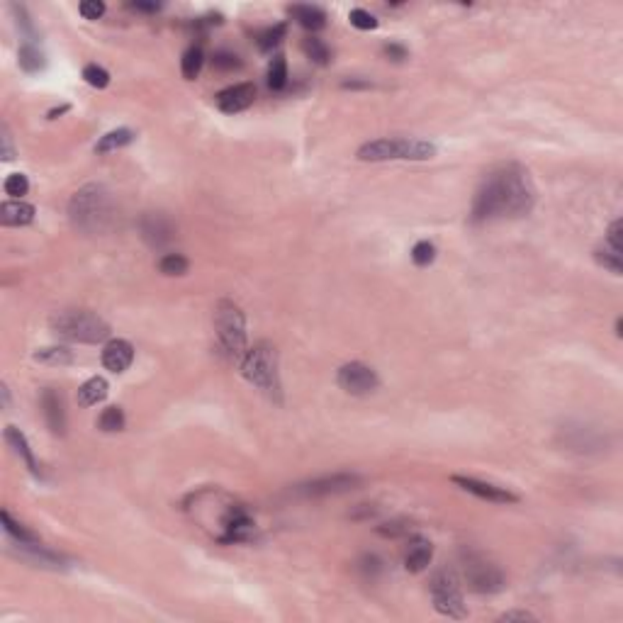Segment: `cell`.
<instances>
[{
  "label": "cell",
  "mask_w": 623,
  "mask_h": 623,
  "mask_svg": "<svg viewBox=\"0 0 623 623\" xmlns=\"http://www.w3.org/2000/svg\"><path fill=\"white\" fill-rule=\"evenodd\" d=\"M536 205V185L529 171L519 164H504L490 171L477 188L470 222L485 224L495 220L529 215Z\"/></svg>",
  "instance_id": "obj_1"
},
{
  "label": "cell",
  "mask_w": 623,
  "mask_h": 623,
  "mask_svg": "<svg viewBox=\"0 0 623 623\" xmlns=\"http://www.w3.org/2000/svg\"><path fill=\"white\" fill-rule=\"evenodd\" d=\"M69 220L83 234H103L112 227L115 220V202L105 185L91 183L69 202Z\"/></svg>",
  "instance_id": "obj_2"
},
{
  "label": "cell",
  "mask_w": 623,
  "mask_h": 623,
  "mask_svg": "<svg viewBox=\"0 0 623 623\" xmlns=\"http://www.w3.org/2000/svg\"><path fill=\"white\" fill-rule=\"evenodd\" d=\"M436 144L414 137H383L366 142L358 149V159L378 164V161H429L436 156Z\"/></svg>",
  "instance_id": "obj_3"
},
{
  "label": "cell",
  "mask_w": 623,
  "mask_h": 623,
  "mask_svg": "<svg viewBox=\"0 0 623 623\" xmlns=\"http://www.w3.org/2000/svg\"><path fill=\"white\" fill-rule=\"evenodd\" d=\"M241 373L251 385L258 387L268 400L283 402V385H280L278 373V353L268 341H261L254 349L246 351L244 361H241Z\"/></svg>",
  "instance_id": "obj_4"
},
{
  "label": "cell",
  "mask_w": 623,
  "mask_h": 623,
  "mask_svg": "<svg viewBox=\"0 0 623 623\" xmlns=\"http://www.w3.org/2000/svg\"><path fill=\"white\" fill-rule=\"evenodd\" d=\"M49 327L56 336L76 344H100L110 336V324L91 310H61L52 314Z\"/></svg>",
  "instance_id": "obj_5"
},
{
  "label": "cell",
  "mask_w": 623,
  "mask_h": 623,
  "mask_svg": "<svg viewBox=\"0 0 623 623\" xmlns=\"http://www.w3.org/2000/svg\"><path fill=\"white\" fill-rule=\"evenodd\" d=\"M215 331L220 349L227 353L232 361H244L246 356V319L239 305L232 300H220L215 307Z\"/></svg>",
  "instance_id": "obj_6"
},
{
  "label": "cell",
  "mask_w": 623,
  "mask_h": 623,
  "mask_svg": "<svg viewBox=\"0 0 623 623\" xmlns=\"http://www.w3.org/2000/svg\"><path fill=\"white\" fill-rule=\"evenodd\" d=\"M429 592H431L434 609L439 611V614L448 616V619H465V616H468L463 592H460V585H458L453 572H448V570L436 572V575L431 577Z\"/></svg>",
  "instance_id": "obj_7"
},
{
  "label": "cell",
  "mask_w": 623,
  "mask_h": 623,
  "mask_svg": "<svg viewBox=\"0 0 623 623\" xmlns=\"http://www.w3.org/2000/svg\"><path fill=\"white\" fill-rule=\"evenodd\" d=\"M463 575L468 587L477 594H495L502 592L507 580L504 572L497 568L492 560H487L480 553H465L463 555Z\"/></svg>",
  "instance_id": "obj_8"
},
{
  "label": "cell",
  "mask_w": 623,
  "mask_h": 623,
  "mask_svg": "<svg viewBox=\"0 0 623 623\" xmlns=\"http://www.w3.org/2000/svg\"><path fill=\"white\" fill-rule=\"evenodd\" d=\"M336 383H339V387L344 392H349V395L363 397V395H370V392L378 390L380 378L373 368L366 366V363L351 361V363H346V366L339 368V373H336Z\"/></svg>",
  "instance_id": "obj_9"
},
{
  "label": "cell",
  "mask_w": 623,
  "mask_h": 623,
  "mask_svg": "<svg viewBox=\"0 0 623 623\" xmlns=\"http://www.w3.org/2000/svg\"><path fill=\"white\" fill-rule=\"evenodd\" d=\"M358 485H361V475L336 473V475L317 477V480L305 482V485L297 487V492L305 497H329V495H344V492H349Z\"/></svg>",
  "instance_id": "obj_10"
},
{
  "label": "cell",
  "mask_w": 623,
  "mask_h": 623,
  "mask_svg": "<svg viewBox=\"0 0 623 623\" xmlns=\"http://www.w3.org/2000/svg\"><path fill=\"white\" fill-rule=\"evenodd\" d=\"M451 480L456 482L458 487H463L465 492H470V495L480 499H487V502H495V504L519 502V497H516L514 492H509L507 487L492 485V482H482V480H475V477H463V475H453Z\"/></svg>",
  "instance_id": "obj_11"
},
{
  "label": "cell",
  "mask_w": 623,
  "mask_h": 623,
  "mask_svg": "<svg viewBox=\"0 0 623 623\" xmlns=\"http://www.w3.org/2000/svg\"><path fill=\"white\" fill-rule=\"evenodd\" d=\"M254 100H256L254 83H237V86H229L217 93L215 103L217 108L227 112V115H237V112H244L246 108H251Z\"/></svg>",
  "instance_id": "obj_12"
},
{
  "label": "cell",
  "mask_w": 623,
  "mask_h": 623,
  "mask_svg": "<svg viewBox=\"0 0 623 623\" xmlns=\"http://www.w3.org/2000/svg\"><path fill=\"white\" fill-rule=\"evenodd\" d=\"M42 414L47 422L49 431L56 436L66 434V407L61 392H56L54 387H44L42 390Z\"/></svg>",
  "instance_id": "obj_13"
},
{
  "label": "cell",
  "mask_w": 623,
  "mask_h": 623,
  "mask_svg": "<svg viewBox=\"0 0 623 623\" xmlns=\"http://www.w3.org/2000/svg\"><path fill=\"white\" fill-rule=\"evenodd\" d=\"M139 229H142L144 241L151 246H164L173 239L171 220L166 215H159V212H147L139 222Z\"/></svg>",
  "instance_id": "obj_14"
},
{
  "label": "cell",
  "mask_w": 623,
  "mask_h": 623,
  "mask_svg": "<svg viewBox=\"0 0 623 623\" xmlns=\"http://www.w3.org/2000/svg\"><path fill=\"white\" fill-rule=\"evenodd\" d=\"M134 361V346L125 339H112L103 349V366L110 373H125Z\"/></svg>",
  "instance_id": "obj_15"
},
{
  "label": "cell",
  "mask_w": 623,
  "mask_h": 623,
  "mask_svg": "<svg viewBox=\"0 0 623 623\" xmlns=\"http://www.w3.org/2000/svg\"><path fill=\"white\" fill-rule=\"evenodd\" d=\"M431 558H434V548L426 538L417 536L412 538L407 548V555H404V568L409 572H424L431 565Z\"/></svg>",
  "instance_id": "obj_16"
},
{
  "label": "cell",
  "mask_w": 623,
  "mask_h": 623,
  "mask_svg": "<svg viewBox=\"0 0 623 623\" xmlns=\"http://www.w3.org/2000/svg\"><path fill=\"white\" fill-rule=\"evenodd\" d=\"M35 220V207L30 202H22V200H10L0 205V222L5 227H25Z\"/></svg>",
  "instance_id": "obj_17"
},
{
  "label": "cell",
  "mask_w": 623,
  "mask_h": 623,
  "mask_svg": "<svg viewBox=\"0 0 623 623\" xmlns=\"http://www.w3.org/2000/svg\"><path fill=\"white\" fill-rule=\"evenodd\" d=\"M5 441H8L10 448H13V451L22 458V463L27 465V470H30L32 475L42 477V470H39V465H37V460H35V453H32L30 443H27L25 434H22L18 426H8V429H5Z\"/></svg>",
  "instance_id": "obj_18"
},
{
  "label": "cell",
  "mask_w": 623,
  "mask_h": 623,
  "mask_svg": "<svg viewBox=\"0 0 623 623\" xmlns=\"http://www.w3.org/2000/svg\"><path fill=\"white\" fill-rule=\"evenodd\" d=\"M108 392H110L108 380L95 375V378L86 380V383L78 387V404H81V407H95V404H100L108 397Z\"/></svg>",
  "instance_id": "obj_19"
},
{
  "label": "cell",
  "mask_w": 623,
  "mask_h": 623,
  "mask_svg": "<svg viewBox=\"0 0 623 623\" xmlns=\"http://www.w3.org/2000/svg\"><path fill=\"white\" fill-rule=\"evenodd\" d=\"M290 15L310 32H319L327 27V13L322 8H317V5H293Z\"/></svg>",
  "instance_id": "obj_20"
},
{
  "label": "cell",
  "mask_w": 623,
  "mask_h": 623,
  "mask_svg": "<svg viewBox=\"0 0 623 623\" xmlns=\"http://www.w3.org/2000/svg\"><path fill=\"white\" fill-rule=\"evenodd\" d=\"M134 139H137V134H134L132 129H127V127L112 129V132L103 134V137H100V142L95 144V154H110V151L129 147Z\"/></svg>",
  "instance_id": "obj_21"
},
{
  "label": "cell",
  "mask_w": 623,
  "mask_h": 623,
  "mask_svg": "<svg viewBox=\"0 0 623 623\" xmlns=\"http://www.w3.org/2000/svg\"><path fill=\"white\" fill-rule=\"evenodd\" d=\"M20 66L27 74H39V71L47 66V59H44V52L39 49V44H27L22 42L20 47Z\"/></svg>",
  "instance_id": "obj_22"
},
{
  "label": "cell",
  "mask_w": 623,
  "mask_h": 623,
  "mask_svg": "<svg viewBox=\"0 0 623 623\" xmlns=\"http://www.w3.org/2000/svg\"><path fill=\"white\" fill-rule=\"evenodd\" d=\"M202 64H205V52H202V47H190L181 59V71L185 81H195L202 71Z\"/></svg>",
  "instance_id": "obj_23"
},
{
  "label": "cell",
  "mask_w": 623,
  "mask_h": 623,
  "mask_svg": "<svg viewBox=\"0 0 623 623\" xmlns=\"http://www.w3.org/2000/svg\"><path fill=\"white\" fill-rule=\"evenodd\" d=\"M0 519H3V529H5V533H8V536L13 538L15 543H39V538L35 536V533L27 529V526H22L20 521H15L8 512L0 514Z\"/></svg>",
  "instance_id": "obj_24"
},
{
  "label": "cell",
  "mask_w": 623,
  "mask_h": 623,
  "mask_svg": "<svg viewBox=\"0 0 623 623\" xmlns=\"http://www.w3.org/2000/svg\"><path fill=\"white\" fill-rule=\"evenodd\" d=\"M35 361L47 363V366H69V363H74V353L64 349V346H52V349L37 351Z\"/></svg>",
  "instance_id": "obj_25"
},
{
  "label": "cell",
  "mask_w": 623,
  "mask_h": 623,
  "mask_svg": "<svg viewBox=\"0 0 623 623\" xmlns=\"http://www.w3.org/2000/svg\"><path fill=\"white\" fill-rule=\"evenodd\" d=\"M285 35H288V25H285V22H280V25H273V27H268V30H263L261 35H258V49H261V52H273L275 47H278L280 42H283L285 39Z\"/></svg>",
  "instance_id": "obj_26"
},
{
  "label": "cell",
  "mask_w": 623,
  "mask_h": 623,
  "mask_svg": "<svg viewBox=\"0 0 623 623\" xmlns=\"http://www.w3.org/2000/svg\"><path fill=\"white\" fill-rule=\"evenodd\" d=\"M125 412H122V407H108L103 414H100L98 419V429L105 431V434H115V431H122L125 429Z\"/></svg>",
  "instance_id": "obj_27"
},
{
  "label": "cell",
  "mask_w": 623,
  "mask_h": 623,
  "mask_svg": "<svg viewBox=\"0 0 623 623\" xmlns=\"http://www.w3.org/2000/svg\"><path fill=\"white\" fill-rule=\"evenodd\" d=\"M285 86H288V64L283 56H273L271 66H268V88L283 91Z\"/></svg>",
  "instance_id": "obj_28"
},
{
  "label": "cell",
  "mask_w": 623,
  "mask_h": 623,
  "mask_svg": "<svg viewBox=\"0 0 623 623\" xmlns=\"http://www.w3.org/2000/svg\"><path fill=\"white\" fill-rule=\"evenodd\" d=\"M302 49H305L307 59L314 61V64H319V66H327L329 64L331 52H329V47L319 37H307L305 42H302Z\"/></svg>",
  "instance_id": "obj_29"
},
{
  "label": "cell",
  "mask_w": 623,
  "mask_h": 623,
  "mask_svg": "<svg viewBox=\"0 0 623 623\" xmlns=\"http://www.w3.org/2000/svg\"><path fill=\"white\" fill-rule=\"evenodd\" d=\"M190 268V261L185 258L183 254H166L164 258L159 261V271L164 275H185Z\"/></svg>",
  "instance_id": "obj_30"
},
{
  "label": "cell",
  "mask_w": 623,
  "mask_h": 623,
  "mask_svg": "<svg viewBox=\"0 0 623 623\" xmlns=\"http://www.w3.org/2000/svg\"><path fill=\"white\" fill-rule=\"evenodd\" d=\"M5 193L10 195V198H22V195H27V190H30V181H27L25 173H10L8 178H5L3 183Z\"/></svg>",
  "instance_id": "obj_31"
},
{
  "label": "cell",
  "mask_w": 623,
  "mask_h": 623,
  "mask_svg": "<svg viewBox=\"0 0 623 623\" xmlns=\"http://www.w3.org/2000/svg\"><path fill=\"white\" fill-rule=\"evenodd\" d=\"M594 258H597L599 263H602L604 268H609L614 275H621L623 271V261H621V254H616V251L606 249V246H599L597 251H594Z\"/></svg>",
  "instance_id": "obj_32"
},
{
  "label": "cell",
  "mask_w": 623,
  "mask_h": 623,
  "mask_svg": "<svg viewBox=\"0 0 623 623\" xmlns=\"http://www.w3.org/2000/svg\"><path fill=\"white\" fill-rule=\"evenodd\" d=\"M83 78H86L88 86L100 88V91L110 86V74L103 69V66H98V64H88L86 69H83Z\"/></svg>",
  "instance_id": "obj_33"
},
{
  "label": "cell",
  "mask_w": 623,
  "mask_h": 623,
  "mask_svg": "<svg viewBox=\"0 0 623 623\" xmlns=\"http://www.w3.org/2000/svg\"><path fill=\"white\" fill-rule=\"evenodd\" d=\"M436 258V246L431 244V241H417L412 249V261L417 263L419 268L429 266V263H434Z\"/></svg>",
  "instance_id": "obj_34"
},
{
  "label": "cell",
  "mask_w": 623,
  "mask_h": 623,
  "mask_svg": "<svg viewBox=\"0 0 623 623\" xmlns=\"http://www.w3.org/2000/svg\"><path fill=\"white\" fill-rule=\"evenodd\" d=\"M349 20H351V25L356 27V30H375V27H378V18H375V15H370L368 10H363V8H353Z\"/></svg>",
  "instance_id": "obj_35"
},
{
  "label": "cell",
  "mask_w": 623,
  "mask_h": 623,
  "mask_svg": "<svg viewBox=\"0 0 623 623\" xmlns=\"http://www.w3.org/2000/svg\"><path fill=\"white\" fill-rule=\"evenodd\" d=\"M621 232H623V222L616 220L614 224H611L609 229H606V239H604V246L611 251H616V254L623 256V241H621Z\"/></svg>",
  "instance_id": "obj_36"
},
{
  "label": "cell",
  "mask_w": 623,
  "mask_h": 623,
  "mask_svg": "<svg viewBox=\"0 0 623 623\" xmlns=\"http://www.w3.org/2000/svg\"><path fill=\"white\" fill-rule=\"evenodd\" d=\"M212 64H215V69H220V71H234L241 66V61H239V56L232 52H217L215 59H212Z\"/></svg>",
  "instance_id": "obj_37"
},
{
  "label": "cell",
  "mask_w": 623,
  "mask_h": 623,
  "mask_svg": "<svg viewBox=\"0 0 623 623\" xmlns=\"http://www.w3.org/2000/svg\"><path fill=\"white\" fill-rule=\"evenodd\" d=\"M78 13L86 20H98L105 15V3H100V0H86V3L78 5Z\"/></svg>",
  "instance_id": "obj_38"
},
{
  "label": "cell",
  "mask_w": 623,
  "mask_h": 623,
  "mask_svg": "<svg viewBox=\"0 0 623 623\" xmlns=\"http://www.w3.org/2000/svg\"><path fill=\"white\" fill-rule=\"evenodd\" d=\"M0 156H3V161H13L15 159V147H13V137H10V129L8 125L3 122V127H0Z\"/></svg>",
  "instance_id": "obj_39"
},
{
  "label": "cell",
  "mask_w": 623,
  "mask_h": 623,
  "mask_svg": "<svg viewBox=\"0 0 623 623\" xmlns=\"http://www.w3.org/2000/svg\"><path fill=\"white\" fill-rule=\"evenodd\" d=\"M407 531L409 529L404 526V521H392V524H385V526H380V529H378L380 536H387V538H397V536H402V533H407Z\"/></svg>",
  "instance_id": "obj_40"
},
{
  "label": "cell",
  "mask_w": 623,
  "mask_h": 623,
  "mask_svg": "<svg viewBox=\"0 0 623 623\" xmlns=\"http://www.w3.org/2000/svg\"><path fill=\"white\" fill-rule=\"evenodd\" d=\"M499 621H507V623H512V621H536V616L529 614V611H507V614L499 616Z\"/></svg>",
  "instance_id": "obj_41"
},
{
  "label": "cell",
  "mask_w": 623,
  "mask_h": 623,
  "mask_svg": "<svg viewBox=\"0 0 623 623\" xmlns=\"http://www.w3.org/2000/svg\"><path fill=\"white\" fill-rule=\"evenodd\" d=\"M385 54L390 56L392 61H402V59H407V49H404L402 44H395V42L387 44V47H385Z\"/></svg>",
  "instance_id": "obj_42"
},
{
  "label": "cell",
  "mask_w": 623,
  "mask_h": 623,
  "mask_svg": "<svg viewBox=\"0 0 623 623\" xmlns=\"http://www.w3.org/2000/svg\"><path fill=\"white\" fill-rule=\"evenodd\" d=\"M129 8L137 10V13H159L161 5L159 3H139V0H137V3H132Z\"/></svg>",
  "instance_id": "obj_43"
},
{
  "label": "cell",
  "mask_w": 623,
  "mask_h": 623,
  "mask_svg": "<svg viewBox=\"0 0 623 623\" xmlns=\"http://www.w3.org/2000/svg\"><path fill=\"white\" fill-rule=\"evenodd\" d=\"M0 395H3V407L8 409V404H10V390H8V385H0Z\"/></svg>",
  "instance_id": "obj_44"
},
{
  "label": "cell",
  "mask_w": 623,
  "mask_h": 623,
  "mask_svg": "<svg viewBox=\"0 0 623 623\" xmlns=\"http://www.w3.org/2000/svg\"><path fill=\"white\" fill-rule=\"evenodd\" d=\"M66 110H69V105H64V108H59V110H52L49 112V120H54L56 115H61V112H66Z\"/></svg>",
  "instance_id": "obj_45"
},
{
  "label": "cell",
  "mask_w": 623,
  "mask_h": 623,
  "mask_svg": "<svg viewBox=\"0 0 623 623\" xmlns=\"http://www.w3.org/2000/svg\"><path fill=\"white\" fill-rule=\"evenodd\" d=\"M621 329H623V319L619 317V319H616V336H619V339L623 336V331H621Z\"/></svg>",
  "instance_id": "obj_46"
}]
</instances>
